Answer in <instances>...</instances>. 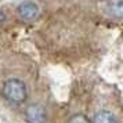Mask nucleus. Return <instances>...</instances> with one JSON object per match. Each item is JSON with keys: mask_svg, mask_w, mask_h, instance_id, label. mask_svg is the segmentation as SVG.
<instances>
[{"mask_svg": "<svg viewBox=\"0 0 123 123\" xmlns=\"http://www.w3.org/2000/svg\"><path fill=\"white\" fill-rule=\"evenodd\" d=\"M3 95L8 102L11 104H22L24 101L28 97V89L26 84L24 83L22 80H19L17 78L7 79L4 84H3Z\"/></svg>", "mask_w": 123, "mask_h": 123, "instance_id": "nucleus-1", "label": "nucleus"}, {"mask_svg": "<svg viewBox=\"0 0 123 123\" xmlns=\"http://www.w3.org/2000/svg\"><path fill=\"white\" fill-rule=\"evenodd\" d=\"M47 119L46 109L39 104H31L25 109V120L26 123H44Z\"/></svg>", "mask_w": 123, "mask_h": 123, "instance_id": "nucleus-2", "label": "nucleus"}, {"mask_svg": "<svg viewBox=\"0 0 123 123\" xmlns=\"http://www.w3.org/2000/svg\"><path fill=\"white\" fill-rule=\"evenodd\" d=\"M17 12L19 18L24 21H35L36 18L39 17V6L33 3V1H24L21 3L17 8Z\"/></svg>", "mask_w": 123, "mask_h": 123, "instance_id": "nucleus-3", "label": "nucleus"}, {"mask_svg": "<svg viewBox=\"0 0 123 123\" xmlns=\"http://www.w3.org/2000/svg\"><path fill=\"white\" fill-rule=\"evenodd\" d=\"M93 123H117L115 115L109 111H101L93 119Z\"/></svg>", "mask_w": 123, "mask_h": 123, "instance_id": "nucleus-4", "label": "nucleus"}, {"mask_svg": "<svg viewBox=\"0 0 123 123\" xmlns=\"http://www.w3.org/2000/svg\"><path fill=\"white\" fill-rule=\"evenodd\" d=\"M68 123H90L89 117L83 115V113H78V115H73L71 119H69V122Z\"/></svg>", "mask_w": 123, "mask_h": 123, "instance_id": "nucleus-5", "label": "nucleus"}, {"mask_svg": "<svg viewBox=\"0 0 123 123\" xmlns=\"http://www.w3.org/2000/svg\"><path fill=\"white\" fill-rule=\"evenodd\" d=\"M4 21H6V14L3 10H0V24H3Z\"/></svg>", "mask_w": 123, "mask_h": 123, "instance_id": "nucleus-6", "label": "nucleus"}]
</instances>
